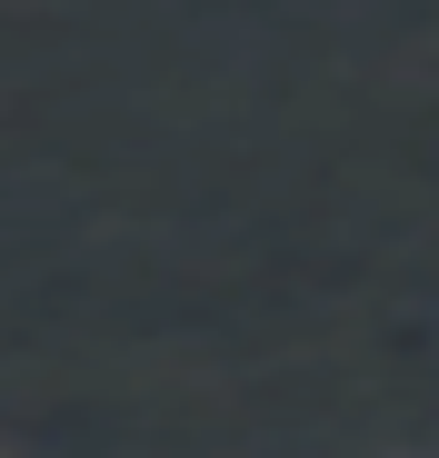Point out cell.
I'll use <instances>...</instances> for the list:
<instances>
[]
</instances>
